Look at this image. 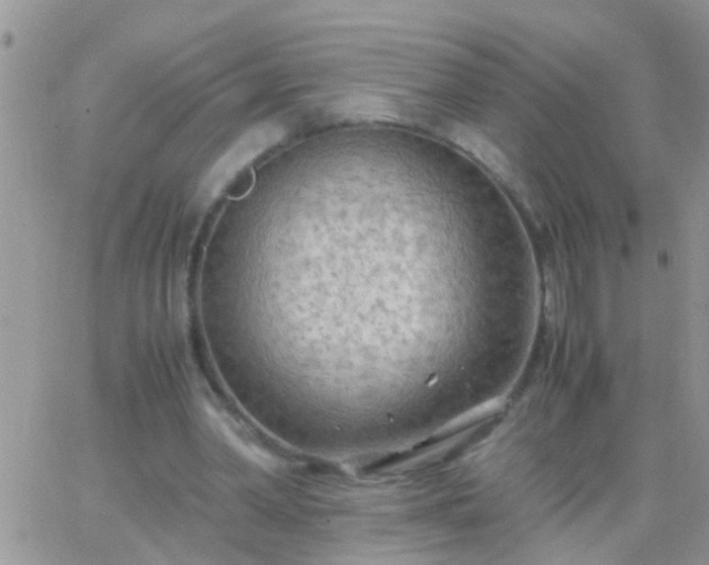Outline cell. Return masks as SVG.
I'll return each mask as SVG.
<instances>
[{
    "label": "cell",
    "instance_id": "cell-1",
    "mask_svg": "<svg viewBox=\"0 0 709 565\" xmlns=\"http://www.w3.org/2000/svg\"><path fill=\"white\" fill-rule=\"evenodd\" d=\"M450 138L471 156L480 161L495 174L510 176V163L506 156L484 134L470 126L456 124L449 132Z\"/></svg>",
    "mask_w": 709,
    "mask_h": 565
}]
</instances>
